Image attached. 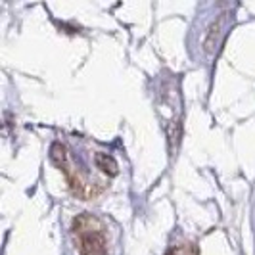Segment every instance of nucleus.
I'll list each match as a JSON object with an SVG mask.
<instances>
[{
	"label": "nucleus",
	"mask_w": 255,
	"mask_h": 255,
	"mask_svg": "<svg viewBox=\"0 0 255 255\" xmlns=\"http://www.w3.org/2000/svg\"><path fill=\"white\" fill-rule=\"evenodd\" d=\"M167 255H177V252H175V250H173V252H169V254Z\"/></svg>",
	"instance_id": "nucleus-3"
},
{
	"label": "nucleus",
	"mask_w": 255,
	"mask_h": 255,
	"mask_svg": "<svg viewBox=\"0 0 255 255\" xmlns=\"http://www.w3.org/2000/svg\"><path fill=\"white\" fill-rule=\"evenodd\" d=\"M77 246L81 255H106L108 254V240L100 225V221L90 215H81L73 225Z\"/></svg>",
	"instance_id": "nucleus-1"
},
{
	"label": "nucleus",
	"mask_w": 255,
	"mask_h": 255,
	"mask_svg": "<svg viewBox=\"0 0 255 255\" xmlns=\"http://www.w3.org/2000/svg\"><path fill=\"white\" fill-rule=\"evenodd\" d=\"M96 165L100 167L102 171H106V173H110V175L117 173V163L114 161V157H110L106 153H96Z\"/></svg>",
	"instance_id": "nucleus-2"
}]
</instances>
